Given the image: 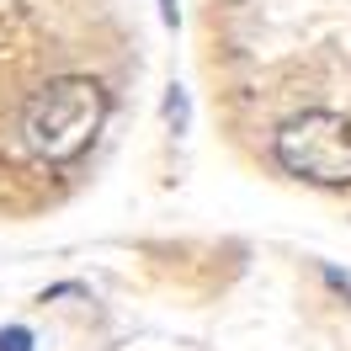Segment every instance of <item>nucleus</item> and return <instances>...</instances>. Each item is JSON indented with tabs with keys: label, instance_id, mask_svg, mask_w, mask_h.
<instances>
[{
	"label": "nucleus",
	"instance_id": "obj_1",
	"mask_svg": "<svg viewBox=\"0 0 351 351\" xmlns=\"http://www.w3.org/2000/svg\"><path fill=\"white\" fill-rule=\"evenodd\" d=\"M107 123V90L90 75H64V80H48L22 117V138L32 154H43L53 165L80 160L90 149V138Z\"/></svg>",
	"mask_w": 351,
	"mask_h": 351
},
{
	"label": "nucleus",
	"instance_id": "obj_6",
	"mask_svg": "<svg viewBox=\"0 0 351 351\" xmlns=\"http://www.w3.org/2000/svg\"><path fill=\"white\" fill-rule=\"evenodd\" d=\"M160 22L171 27V32L181 27V0H160Z\"/></svg>",
	"mask_w": 351,
	"mask_h": 351
},
{
	"label": "nucleus",
	"instance_id": "obj_4",
	"mask_svg": "<svg viewBox=\"0 0 351 351\" xmlns=\"http://www.w3.org/2000/svg\"><path fill=\"white\" fill-rule=\"evenodd\" d=\"M0 351H38L32 325H0Z\"/></svg>",
	"mask_w": 351,
	"mask_h": 351
},
{
	"label": "nucleus",
	"instance_id": "obj_2",
	"mask_svg": "<svg viewBox=\"0 0 351 351\" xmlns=\"http://www.w3.org/2000/svg\"><path fill=\"white\" fill-rule=\"evenodd\" d=\"M271 154L287 176H298L308 186H351V117L298 112L277 128Z\"/></svg>",
	"mask_w": 351,
	"mask_h": 351
},
{
	"label": "nucleus",
	"instance_id": "obj_5",
	"mask_svg": "<svg viewBox=\"0 0 351 351\" xmlns=\"http://www.w3.org/2000/svg\"><path fill=\"white\" fill-rule=\"evenodd\" d=\"M319 277H325V282L335 287V293H341V298H351V277H346V271H341V266H330V261H319Z\"/></svg>",
	"mask_w": 351,
	"mask_h": 351
},
{
	"label": "nucleus",
	"instance_id": "obj_3",
	"mask_svg": "<svg viewBox=\"0 0 351 351\" xmlns=\"http://www.w3.org/2000/svg\"><path fill=\"white\" fill-rule=\"evenodd\" d=\"M160 117H165V128H171L176 138H181V133H192V90L181 86V80H171V86H165Z\"/></svg>",
	"mask_w": 351,
	"mask_h": 351
}]
</instances>
